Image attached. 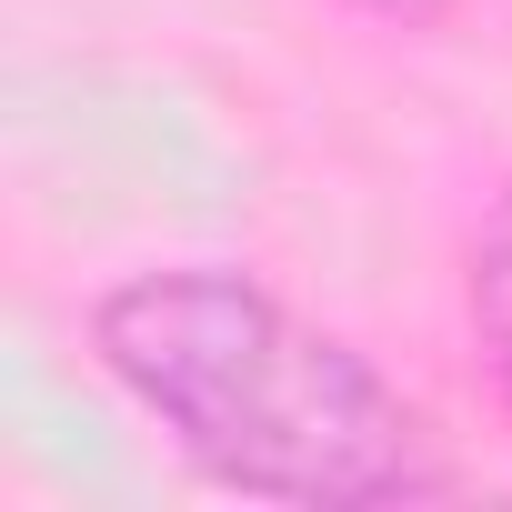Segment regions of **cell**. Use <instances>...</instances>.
I'll return each mask as SVG.
<instances>
[{
	"mask_svg": "<svg viewBox=\"0 0 512 512\" xmlns=\"http://www.w3.org/2000/svg\"><path fill=\"white\" fill-rule=\"evenodd\" d=\"M91 362L111 392L211 482L282 512H392L462 492L432 412L272 282L171 262L91 302Z\"/></svg>",
	"mask_w": 512,
	"mask_h": 512,
	"instance_id": "cell-1",
	"label": "cell"
},
{
	"mask_svg": "<svg viewBox=\"0 0 512 512\" xmlns=\"http://www.w3.org/2000/svg\"><path fill=\"white\" fill-rule=\"evenodd\" d=\"M462 312H472V342H482V372H492V402L512 422V181L492 191L482 231H472V262H462Z\"/></svg>",
	"mask_w": 512,
	"mask_h": 512,
	"instance_id": "cell-2",
	"label": "cell"
},
{
	"mask_svg": "<svg viewBox=\"0 0 512 512\" xmlns=\"http://www.w3.org/2000/svg\"><path fill=\"white\" fill-rule=\"evenodd\" d=\"M352 11H372V21H392V31H442L452 11H472V0H352Z\"/></svg>",
	"mask_w": 512,
	"mask_h": 512,
	"instance_id": "cell-3",
	"label": "cell"
}]
</instances>
